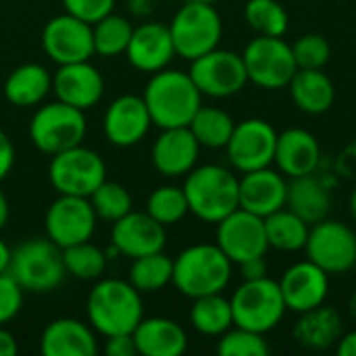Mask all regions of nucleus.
<instances>
[{
	"label": "nucleus",
	"instance_id": "obj_1",
	"mask_svg": "<svg viewBox=\"0 0 356 356\" xmlns=\"http://www.w3.org/2000/svg\"><path fill=\"white\" fill-rule=\"evenodd\" d=\"M144 102L156 127H188L196 111L202 106V94L190 73L177 69H161L152 73L144 88Z\"/></svg>",
	"mask_w": 356,
	"mask_h": 356
},
{
	"label": "nucleus",
	"instance_id": "obj_2",
	"mask_svg": "<svg viewBox=\"0 0 356 356\" xmlns=\"http://www.w3.org/2000/svg\"><path fill=\"white\" fill-rule=\"evenodd\" d=\"M240 177L221 165L194 167L186 175L184 194L188 209L204 223H219L240 207Z\"/></svg>",
	"mask_w": 356,
	"mask_h": 356
},
{
	"label": "nucleus",
	"instance_id": "obj_3",
	"mask_svg": "<svg viewBox=\"0 0 356 356\" xmlns=\"http://www.w3.org/2000/svg\"><path fill=\"white\" fill-rule=\"evenodd\" d=\"M88 319L104 338L134 334L144 319L140 292L123 280H100L88 294Z\"/></svg>",
	"mask_w": 356,
	"mask_h": 356
},
{
	"label": "nucleus",
	"instance_id": "obj_4",
	"mask_svg": "<svg viewBox=\"0 0 356 356\" xmlns=\"http://www.w3.org/2000/svg\"><path fill=\"white\" fill-rule=\"evenodd\" d=\"M234 263L217 244H194L173 261V286L188 298L219 294L232 280Z\"/></svg>",
	"mask_w": 356,
	"mask_h": 356
},
{
	"label": "nucleus",
	"instance_id": "obj_5",
	"mask_svg": "<svg viewBox=\"0 0 356 356\" xmlns=\"http://www.w3.org/2000/svg\"><path fill=\"white\" fill-rule=\"evenodd\" d=\"M6 273L23 288V292L44 294L60 286L65 280L63 248L50 238L25 240L10 250Z\"/></svg>",
	"mask_w": 356,
	"mask_h": 356
},
{
	"label": "nucleus",
	"instance_id": "obj_6",
	"mask_svg": "<svg viewBox=\"0 0 356 356\" xmlns=\"http://www.w3.org/2000/svg\"><path fill=\"white\" fill-rule=\"evenodd\" d=\"M229 302L234 325L259 334L275 330L288 311L280 290V282L267 275L259 280H244V284L238 286L232 294Z\"/></svg>",
	"mask_w": 356,
	"mask_h": 356
},
{
	"label": "nucleus",
	"instance_id": "obj_7",
	"mask_svg": "<svg viewBox=\"0 0 356 356\" xmlns=\"http://www.w3.org/2000/svg\"><path fill=\"white\" fill-rule=\"evenodd\" d=\"M175 52L188 60H194L219 46L223 23L217 8L209 2H186L169 23Z\"/></svg>",
	"mask_w": 356,
	"mask_h": 356
},
{
	"label": "nucleus",
	"instance_id": "obj_8",
	"mask_svg": "<svg viewBox=\"0 0 356 356\" xmlns=\"http://www.w3.org/2000/svg\"><path fill=\"white\" fill-rule=\"evenodd\" d=\"M88 121L83 111L67 102H50L40 106L29 121V140L44 154H58L79 146L86 138Z\"/></svg>",
	"mask_w": 356,
	"mask_h": 356
},
{
	"label": "nucleus",
	"instance_id": "obj_9",
	"mask_svg": "<svg viewBox=\"0 0 356 356\" xmlns=\"http://www.w3.org/2000/svg\"><path fill=\"white\" fill-rule=\"evenodd\" d=\"M242 58L248 73V81L263 90L288 88L290 79L298 71L292 44L282 38L257 35L244 48Z\"/></svg>",
	"mask_w": 356,
	"mask_h": 356
},
{
	"label": "nucleus",
	"instance_id": "obj_10",
	"mask_svg": "<svg viewBox=\"0 0 356 356\" xmlns=\"http://www.w3.org/2000/svg\"><path fill=\"white\" fill-rule=\"evenodd\" d=\"M305 250L327 275H344L356 267V232L342 221L323 219L311 225Z\"/></svg>",
	"mask_w": 356,
	"mask_h": 356
},
{
	"label": "nucleus",
	"instance_id": "obj_11",
	"mask_svg": "<svg viewBox=\"0 0 356 356\" xmlns=\"http://www.w3.org/2000/svg\"><path fill=\"white\" fill-rule=\"evenodd\" d=\"M48 179L58 194L88 198L106 179V165L98 152L79 144L52 156Z\"/></svg>",
	"mask_w": 356,
	"mask_h": 356
},
{
	"label": "nucleus",
	"instance_id": "obj_12",
	"mask_svg": "<svg viewBox=\"0 0 356 356\" xmlns=\"http://www.w3.org/2000/svg\"><path fill=\"white\" fill-rule=\"evenodd\" d=\"M190 77L202 96L229 98L242 92L248 83V73L242 54L221 50L219 46L194 60H190Z\"/></svg>",
	"mask_w": 356,
	"mask_h": 356
},
{
	"label": "nucleus",
	"instance_id": "obj_13",
	"mask_svg": "<svg viewBox=\"0 0 356 356\" xmlns=\"http://www.w3.org/2000/svg\"><path fill=\"white\" fill-rule=\"evenodd\" d=\"M277 131L265 119H246L236 123L234 134L225 146L232 167L240 173L271 167L275 161Z\"/></svg>",
	"mask_w": 356,
	"mask_h": 356
},
{
	"label": "nucleus",
	"instance_id": "obj_14",
	"mask_svg": "<svg viewBox=\"0 0 356 356\" xmlns=\"http://www.w3.org/2000/svg\"><path fill=\"white\" fill-rule=\"evenodd\" d=\"M215 244L225 252V257L234 265H240L257 257H265L269 250L265 219L238 207L234 213H229L225 219L217 223Z\"/></svg>",
	"mask_w": 356,
	"mask_h": 356
},
{
	"label": "nucleus",
	"instance_id": "obj_15",
	"mask_svg": "<svg viewBox=\"0 0 356 356\" xmlns=\"http://www.w3.org/2000/svg\"><path fill=\"white\" fill-rule=\"evenodd\" d=\"M96 213L86 196H67L60 194L46 211V234L60 246H73L92 238L96 229Z\"/></svg>",
	"mask_w": 356,
	"mask_h": 356
},
{
	"label": "nucleus",
	"instance_id": "obj_16",
	"mask_svg": "<svg viewBox=\"0 0 356 356\" xmlns=\"http://www.w3.org/2000/svg\"><path fill=\"white\" fill-rule=\"evenodd\" d=\"M42 48L56 65L90 60L94 54L92 25L69 13L58 15L42 29Z\"/></svg>",
	"mask_w": 356,
	"mask_h": 356
},
{
	"label": "nucleus",
	"instance_id": "obj_17",
	"mask_svg": "<svg viewBox=\"0 0 356 356\" xmlns=\"http://www.w3.org/2000/svg\"><path fill=\"white\" fill-rule=\"evenodd\" d=\"M280 290L286 309L292 313H307L325 305L330 294V275L313 261H300L288 267L280 280Z\"/></svg>",
	"mask_w": 356,
	"mask_h": 356
},
{
	"label": "nucleus",
	"instance_id": "obj_18",
	"mask_svg": "<svg viewBox=\"0 0 356 356\" xmlns=\"http://www.w3.org/2000/svg\"><path fill=\"white\" fill-rule=\"evenodd\" d=\"M111 242L119 254L129 257L131 261L144 254L161 252L167 242L165 225L152 219L148 213L129 211L113 223Z\"/></svg>",
	"mask_w": 356,
	"mask_h": 356
},
{
	"label": "nucleus",
	"instance_id": "obj_19",
	"mask_svg": "<svg viewBox=\"0 0 356 356\" xmlns=\"http://www.w3.org/2000/svg\"><path fill=\"white\" fill-rule=\"evenodd\" d=\"M150 123L152 119L144 98L125 94L108 104L104 113V136L113 146L127 148L144 140Z\"/></svg>",
	"mask_w": 356,
	"mask_h": 356
},
{
	"label": "nucleus",
	"instance_id": "obj_20",
	"mask_svg": "<svg viewBox=\"0 0 356 356\" xmlns=\"http://www.w3.org/2000/svg\"><path fill=\"white\" fill-rule=\"evenodd\" d=\"M52 90L60 102L88 111L100 102L104 94V79L90 60L58 65V71L52 75Z\"/></svg>",
	"mask_w": 356,
	"mask_h": 356
},
{
	"label": "nucleus",
	"instance_id": "obj_21",
	"mask_svg": "<svg viewBox=\"0 0 356 356\" xmlns=\"http://www.w3.org/2000/svg\"><path fill=\"white\" fill-rule=\"evenodd\" d=\"M238 196H240V209L265 219L286 207V198H288L286 175L271 167L242 173Z\"/></svg>",
	"mask_w": 356,
	"mask_h": 356
},
{
	"label": "nucleus",
	"instance_id": "obj_22",
	"mask_svg": "<svg viewBox=\"0 0 356 356\" xmlns=\"http://www.w3.org/2000/svg\"><path fill=\"white\" fill-rule=\"evenodd\" d=\"M175 54L177 52L169 25L163 23H144L140 27H134L131 40L125 50L127 60L144 73H156L161 69H167Z\"/></svg>",
	"mask_w": 356,
	"mask_h": 356
},
{
	"label": "nucleus",
	"instance_id": "obj_23",
	"mask_svg": "<svg viewBox=\"0 0 356 356\" xmlns=\"http://www.w3.org/2000/svg\"><path fill=\"white\" fill-rule=\"evenodd\" d=\"M200 144L190 127H167L154 140L152 165L165 177L188 175L198 161Z\"/></svg>",
	"mask_w": 356,
	"mask_h": 356
},
{
	"label": "nucleus",
	"instance_id": "obj_24",
	"mask_svg": "<svg viewBox=\"0 0 356 356\" xmlns=\"http://www.w3.org/2000/svg\"><path fill=\"white\" fill-rule=\"evenodd\" d=\"M321 161V148L317 138L302 127H290L277 134L275 165L286 177H300L315 173Z\"/></svg>",
	"mask_w": 356,
	"mask_h": 356
},
{
	"label": "nucleus",
	"instance_id": "obj_25",
	"mask_svg": "<svg viewBox=\"0 0 356 356\" xmlns=\"http://www.w3.org/2000/svg\"><path fill=\"white\" fill-rule=\"evenodd\" d=\"M98 350L92 330L71 317H63L46 325L40 338L44 356H94Z\"/></svg>",
	"mask_w": 356,
	"mask_h": 356
},
{
	"label": "nucleus",
	"instance_id": "obj_26",
	"mask_svg": "<svg viewBox=\"0 0 356 356\" xmlns=\"http://www.w3.org/2000/svg\"><path fill=\"white\" fill-rule=\"evenodd\" d=\"M134 340L142 356H179L188 348L186 330L167 317L142 319L134 330Z\"/></svg>",
	"mask_w": 356,
	"mask_h": 356
},
{
	"label": "nucleus",
	"instance_id": "obj_27",
	"mask_svg": "<svg viewBox=\"0 0 356 356\" xmlns=\"http://www.w3.org/2000/svg\"><path fill=\"white\" fill-rule=\"evenodd\" d=\"M344 334L342 315L332 307H317L307 313H300L292 336L294 340L309 350H330L338 344Z\"/></svg>",
	"mask_w": 356,
	"mask_h": 356
},
{
	"label": "nucleus",
	"instance_id": "obj_28",
	"mask_svg": "<svg viewBox=\"0 0 356 356\" xmlns=\"http://www.w3.org/2000/svg\"><path fill=\"white\" fill-rule=\"evenodd\" d=\"M286 209L296 213L309 225L327 219L332 209V198L325 184L315 177V173L290 177L288 181V198Z\"/></svg>",
	"mask_w": 356,
	"mask_h": 356
},
{
	"label": "nucleus",
	"instance_id": "obj_29",
	"mask_svg": "<svg viewBox=\"0 0 356 356\" xmlns=\"http://www.w3.org/2000/svg\"><path fill=\"white\" fill-rule=\"evenodd\" d=\"M288 90L294 104L307 115H323L336 100V88L323 69H298Z\"/></svg>",
	"mask_w": 356,
	"mask_h": 356
},
{
	"label": "nucleus",
	"instance_id": "obj_30",
	"mask_svg": "<svg viewBox=\"0 0 356 356\" xmlns=\"http://www.w3.org/2000/svg\"><path fill=\"white\" fill-rule=\"evenodd\" d=\"M52 90V77L46 67L25 63L13 69L4 81V98L21 108L40 104Z\"/></svg>",
	"mask_w": 356,
	"mask_h": 356
},
{
	"label": "nucleus",
	"instance_id": "obj_31",
	"mask_svg": "<svg viewBox=\"0 0 356 356\" xmlns=\"http://www.w3.org/2000/svg\"><path fill=\"white\" fill-rule=\"evenodd\" d=\"M309 229L311 225L286 207L265 217V232H267L269 248H275L280 252L305 250Z\"/></svg>",
	"mask_w": 356,
	"mask_h": 356
},
{
	"label": "nucleus",
	"instance_id": "obj_32",
	"mask_svg": "<svg viewBox=\"0 0 356 356\" xmlns=\"http://www.w3.org/2000/svg\"><path fill=\"white\" fill-rule=\"evenodd\" d=\"M190 323L198 334L219 338L229 327H234V313H232L229 298L221 296V292L194 298V305L190 309Z\"/></svg>",
	"mask_w": 356,
	"mask_h": 356
},
{
	"label": "nucleus",
	"instance_id": "obj_33",
	"mask_svg": "<svg viewBox=\"0 0 356 356\" xmlns=\"http://www.w3.org/2000/svg\"><path fill=\"white\" fill-rule=\"evenodd\" d=\"M190 131L198 140L200 148H225L234 134V119L229 113L217 106H200L190 121Z\"/></svg>",
	"mask_w": 356,
	"mask_h": 356
},
{
	"label": "nucleus",
	"instance_id": "obj_34",
	"mask_svg": "<svg viewBox=\"0 0 356 356\" xmlns=\"http://www.w3.org/2000/svg\"><path fill=\"white\" fill-rule=\"evenodd\" d=\"M140 294L142 292H159L173 282V259L161 252L144 254L134 259L129 267L127 280Z\"/></svg>",
	"mask_w": 356,
	"mask_h": 356
},
{
	"label": "nucleus",
	"instance_id": "obj_35",
	"mask_svg": "<svg viewBox=\"0 0 356 356\" xmlns=\"http://www.w3.org/2000/svg\"><path fill=\"white\" fill-rule=\"evenodd\" d=\"M131 33H134V25L125 17L108 13L106 17H102L100 21L92 25L94 54H100V56L125 54Z\"/></svg>",
	"mask_w": 356,
	"mask_h": 356
},
{
	"label": "nucleus",
	"instance_id": "obj_36",
	"mask_svg": "<svg viewBox=\"0 0 356 356\" xmlns=\"http://www.w3.org/2000/svg\"><path fill=\"white\" fill-rule=\"evenodd\" d=\"M244 19L257 35L284 38L288 31V10L277 0H248Z\"/></svg>",
	"mask_w": 356,
	"mask_h": 356
},
{
	"label": "nucleus",
	"instance_id": "obj_37",
	"mask_svg": "<svg viewBox=\"0 0 356 356\" xmlns=\"http://www.w3.org/2000/svg\"><path fill=\"white\" fill-rule=\"evenodd\" d=\"M106 261H108L106 252L94 246L90 240L63 248L65 271L75 280H83V282L98 280L106 269Z\"/></svg>",
	"mask_w": 356,
	"mask_h": 356
},
{
	"label": "nucleus",
	"instance_id": "obj_38",
	"mask_svg": "<svg viewBox=\"0 0 356 356\" xmlns=\"http://www.w3.org/2000/svg\"><path fill=\"white\" fill-rule=\"evenodd\" d=\"M146 213L165 227L173 225V223H179L190 213L184 188H177V186H161V188H156L148 196Z\"/></svg>",
	"mask_w": 356,
	"mask_h": 356
},
{
	"label": "nucleus",
	"instance_id": "obj_39",
	"mask_svg": "<svg viewBox=\"0 0 356 356\" xmlns=\"http://www.w3.org/2000/svg\"><path fill=\"white\" fill-rule=\"evenodd\" d=\"M90 204L96 213V217L115 223L117 219H121L123 215H127L131 211V196L127 192V188H123L121 184L115 181H102L90 196Z\"/></svg>",
	"mask_w": 356,
	"mask_h": 356
},
{
	"label": "nucleus",
	"instance_id": "obj_40",
	"mask_svg": "<svg viewBox=\"0 0 356 356\" xmlns=\"http://www.w3.org/2000/svg\"><path fill=\"white\" fill-rule=\"evenodd\" d=\"M217 353L221 356H267L271 346L265 340V334L234 325L219 336Z\"/></svg>",
	"mask_w": 356,
	"mask_h": 356
},
{
	"label": "nucleus",
	"instance_id": "obj_41",
	"mask_svg": "<svg viewBox=\"0 0 356 356\" xmlns=\"http://www.w3.org/2000/svg\"><path fill=\"white\" fill-rule=\"evenodd\" d=\"M298 69H323L330 63L332 46L321 33H305L292 44Z\"/></svg>",
	"mask_w": 356,
	"mask_h": 356
},
{
	"label": "nucleus",
	"instance_id": "obj_42",
	"mask_svg": "<svg viewBox=\"0 0 356 356\" xmlns=\"http://www.w3.org/2000/svg\"><path fill=\"white\" fill-rule=\"evenodd\" d=\"M21 305H23V288L8 273H0V325L17 317Z\"/></svg>",
	"mask_w": 356,
	"mask_h": 356
},
{
	"label": "nucleus",
	"instance_id": "obj_43",
	"mask_svg": "<svg viewBox=\"0 0 356 356\" xmlns=\"http://www.w3.org/2000/svg\"><path fill=\"white\" fill-rule=\"evenodd\" d=\"M65 13L94 25L108 13H113L115 0H63Z\"/></svg>",
	"mask_w": 356,
	"mask_h": 356
},
{
	"label": "nucleus",
	"instance_id": "obj_44",
	"mask_svg": "<svg viewBox=\"0 0 356 356\" xmlns=\"http://www.w3.org/2000/svg\"><path fill=\"white\" fill-rule=\"evenodd\" d=\"M104 353L108 356H134L138 355L134 334H117L108 336L104 344Z\"/></svg>",
	"mask_w": 356,
	"mask_h": 356
},
{
	"label": "nucleus",
	"instance_id": "obj_45",
	"mask_svg": "<svg viewBox=\"0 0 356 356\" xmlns=\"http://www.w3.org/2000/svg\"><path fill=\"white\" fill-rule=\"evenodd\" d=\"M13 165H15V146L10 138L0 129V181L10 173Z\"/></svg>",
	"mask_w": 356,
	"mask_h": 356
},
{
	"label": "nucleus",
	"instance_id": "obj_46",
	"mask_svg": "<svg viewBox=\"0 0 356 356\" xmlns=\"http://www.w3.org/2000/svg\"><path fill=\"white\" fill-rule=\"evenodd\" d=\"M238 267H240L244 280H259V277H265V275H267L265 257H257V259L244 261V263H240Z\"/></svg>",
	"mask_w": 356,
	"mask_h": 356
},
{
	"label": "nucleus",
	"instance_id": "obj_47",
	"mask_svg": "<svg viewBox=\"0 0 356 356\" xmlns=\"http://www.w3.org/2000/svg\"><path fill=\"white\" fill-rule=\"evenodd\" d=\"M336 353L340 356H356V330L342 334V338L336 344Z\"/></svg>",
	"mask_w": 356,
	"mask_h": 356
},
{
	"label": "nucleus",
	"instance_id": "obj_48",
	"mask_svg": "<svg viewBox=\"0 0 356 356\" xmlns=\"http://www.w3.org/2000/svg\"><path fill=\"white\" fill-rule=\"evenodd\" d=\"M19 350L15 336L0 325V356H15Z\"/></svg>",
	"mask_w": 356,
	"mask_h": 356
},
{
	"label": "nucleus",
	"instance_id": "obj_49",
	"mask_svg": "<svg viewBox=\"0 0 356 356\" xmlns=\"http://www.w3.org/2000/svg\"><path fill=\"white\" fill-rule=\"evenodd\" d=\"M8 261H10V248L6 246L4 240H0V273H6Z\"/></svg>",
	"mask_w": 356,
	"mask_h": 356
},
{
	"label": "nucleus",
	"instance_id": "obj_50",
	"mask_svg": "<svg viewBox=\"0 0 356 356\" xmlns=\"http://www.w3.org/2000/svg\"><path fill=\"white\" fill-rule=\"evenodd\" d=\"M6 221H8V200L0 190V229L6 225Z\"/></svg>",
	"mask_w": 356,
	"mask_h": 356
},
{
	"label": "nucleus",
	"instance_id": "obj_51",
	"mask_svg": "<svg viewBox=\"0 0 356 356\" xmlns=\"http://www.w3.org/2000/svg\"><path fill=\"white\" fill-rule=\"evenodd\" d=\"M348 209H350V217H353V221L356 223V188L353 190V194H350V200H348Z\"/></svg>",
	"mask_w": 356,
	"mask_h": 356
},
{
	"label": "nucleus",
	"instance_id": "obj_52",
	"mask_svg": "<svg viewBox=\"0 0 356 356\" xmlns=\"http://www.w3.org/2000/svg\"><path fill=\"white\" fill-rule=\"evenodd\" d=\"M198 2H209V4H215L217 0H198Z\"/></svg>",
	"mask_w": 356,
	"mask_h": 356
}]
</instances>
